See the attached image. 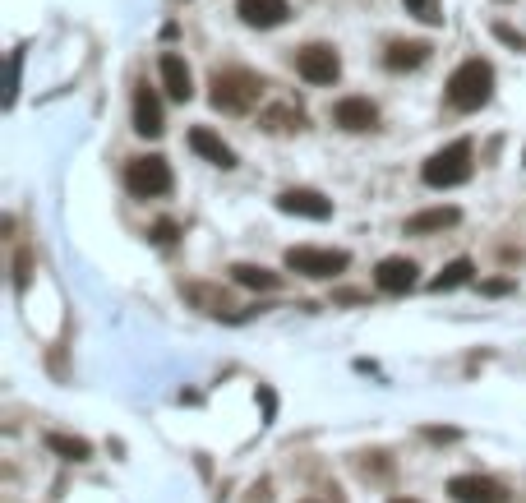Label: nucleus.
Here are the masks:
<instances>
[{
	"label": "nucleus",
	"instance_id": "1",
	"mask_svg": "<svg viewBox=\"0 0 526 503\" xmlns=\"http://www.w3.org/2000/svg\"><path fill=\"white\" fill-rule=\"evenodd\" d=\"M259 97H263V79L250 70H217L208 79V102L217 111H227V116H245Z\"/></svg>",
	"mask_w": 526,
	"mask_h": 503
},
{
	"label": "nucleus",
	"instance_id": "2",
	"mask_svg": "<svg viewBox=\"0 0 526 503\" xmlns=\"http://www.w3.org/2000/svg\"><path fill=\"white\" fill-rule=\"evenodd\" d=\"M490 97H494V65L480 56L462 60L453 70V79H448V102L457 111H480Z\"/></svg>",
	"mask_w": 526,
	"mask_h": 503
},
{
	"label": "nucleus",
	"instance_id": "3",
	"mask_svg": "<svg viewBox=\"0 0 526 503\" xmlns=\"http://www.w3.org/2000/svg\"><path fill=\"white\" fill-rule=\"evenodd\" d=\"M420 180H425L430 190H453V185L471 180V139H457V144H448V148L425 157Z\"/></svg>",
	"mask_w": 526,
	"mask_h": 503
},
{
	"label": "nucleus",
	"instance_id": "4",
	"mask_svg": "<svg viewBox=\"0 0 526 503\" xmlns=\"http://www.w3.org/2000/svg\"><path fill=\"white\" fill-rule=\"evenodd\" d=\"M125 185H130V194H139V199H162V194H171V167L167 157H130L125 162Z\"/></svg>",
	"mask_w": 526,
	"mask_h": 503
},
{
	"label": "nucleus",
	"instance_id": "5",
	"mask_svg": "<svg viewBox=\"0 0 526 503\" xmlns=\"http://www.w3.org/2000/svg\"><path fill=\"white\" fill-rule=\"evenodd\" d=\"M296 74L305 84H337L342 79V56H337L328 42H310V47L296 51Z\"/></svg>",
	"mask_w": 526,
	"mask_h": 503
},
{
	"label": "nucleus",
	"instance_id": "6",
	"mask_svg": "<svg viewBox=\"0 0 526 503\" xmlns=\"http://www.w3.org/2000/svg\"><path fill=\"white\" fill-rule=\"evenodd\" d=\"M347 264H351L347 250H314V245L287 250V268L300 277H333V273H347Z\"/></svg>",
	"mask_w": 526,
	"mask_h": 503
},
{
	"label": "nucleus",
	"instance_id": "7",
	"mask_svg": "<svg viewBox=\"0 0 526 503\" xmlns=\"http://www.w3.org/2000/svg\"><path fill=\"white\" fill-rule=\"evenodd\" d=\"M448 494L457 503H508V490L490 476H453L448 480Z\"/></svg>",
	"mask_w": 526,
	"mask_h": 503
},
{
	"label": "nucleus",
	"instance_id": "8",
	"mask_svg": "<svg viewBox=\"0 0 526 503\" xmlns=\"http://www.w3.org/2000/svg\"><path fill=\"white\" fill-rule=\"evenodd\" d=\"M277 208L291 217H310V222H328L333 217V199H323L319 190H282Z\"/></svg>",
	"mask_w": 526,
	"mask_h": 503
},
{
	"label": "nucleus",
	"instance_id": "9",
	"mask_svg": "<svg viewBox=\"0 0 526 503\" xmlns=\"http://www.w3.org/2000/svg\"><path fill=\"white\" fill-rule=\"evenodd\" d=\"M157 74H162V88H167L171 102H190V97H194V74H190V65H185V56H176V51H162V60H157Z\"/></svg>",
	"mask_w": 526,
	"mask_h": 503
},
{
	"label": "nucleus",
	"instance_id": "10",
	"mask_svg": "<svg viewBox=\"0 0 526 503\" xmlns=\"http://www.w3.org/2000/svg\"><path fill=\"white\" fill-rule=\"evenodd\" d=\"M416 273H420V268L411 264V259L393 254V259H383V264L374 268V287L388 291V296H407V291L416 287Z\"/></svg>",
	"mask_w": 526,
	"mask_h": 503
},
{
	"label": "nucleus",
	"instance_id": "11",
	"mask_svg": "<svg viewBox=\"0 0 526 503\" xmlns=\"http://www.w3.org/2000/svg\"><path fill=\"white\" fill-rule=\"evenodd\" d=\"M333 120L351 134H365V130L379 125V107H374L370 97H342V102L333 107Z\"/></svg>",
	"mask_w": 526,
	"mask_h": 503
},
{
	"label": "nucleus",
	"instance_id": "12",
	"mask_svg": "<svg viewBox=\"0 0 526 503\" xmlns=\"http://www.w3.org/2000/svg\"><path fill=\"white\" fill-rule=\"evenodd\" d=\"M134 130L144 134V139H157V134L167 130V120H162V102L148 84L134 88Z\"/></svg>",
	"mask_w": 526,
	"mask_h": 503
},
{
	"label": "nucleus",
	"instance_id": "13",
	"mask_svg": "<svg viewBox=\"0 0 526 503\" xmlns=\"http://www.w3.org/2000/svg\"><path fill=\"white\" fill-rule=\"evenodd\" d=\"M236 14H240V24H250V28H277V24H287L291 5L287 0H236Z\"/></svg>",
	"mask_w": 526,
	"mask_h": 503
},
{
	"label": "nucleus",
	"instance_id": "14",
	"mask_svg": "<svg viewBox=\"0 0 526 503\" xmlns=\"http://www.w3.org/2000/svg\"><path fill=\"white\" fill-rule=\"evenodd\" d=\"M190 148H194L199 157H204V162L222 167V171H231V167H236V148H231V144H222V139H217L213 130H204V125H199V130H190Z\"/></svg>",
	"mask_w": 526,
	"mask_h": 503
},
{
	"label": "nucleus",
	"instance_id": "15",
	"mask_svg": "<svg viewBox=\"0 0 526 503\" xmlns=\"http://www.w3.org/2000/svg\"><path fill=\"white\" fill-rule=\"evenodd\" d=\"M425 60H430V42H388V51H383V65L393 74L420 70Z\"/></svg>",
	"mask_w": 526,
	"mask_h": 503
},
{
	"label": "nucleus",
	"instance_id": "16",
	"mask_svg": "<svg viewBox=\"0 0 526 503\" xmlns=\"http://www.w3.org/2000/svg\"><path fill=\"white\" fill-rule=\"evenodd\" d=\"M462 222V213H457L453 204L448 208H425V213L407 217V236H434V231H448Z\"/></svg>",
	"mask_w": 526,
	"mask_h": 503
},
{
	"label": "nucleus",
	"instance_id": "17",
	"mask_svg": "<svg viewBox=\"0 0 526 503\" xmlns=\"http://www.w3.org/2000/svg\"><path fill=\"white\" fill-rule=\"evenodd\" d=\"M231 277H236V287H250V291H277L282 287V277H277L273 268H259V264H236Z\"/></svg>",
	"mask_w": 526,
	"mask_h": 503
},
{
	"label": "nucleus",
	"instance_id": "18",
	"mask_svg": "<svg viewBox=\"0 0 526 503\" xmlns=\"http://www.w3.org/2000/svg\"><path fill=\"white\" fill-rule=\"evenodd\" d=\"M471 273H476V264H471V259H453V264H448V268H443V273L430 282V291H439V296H443V291L467 287V282H471Z\"/></svg>",
	"mask_w": 526,
	"mask_h": 503
},
{
	"label": "nucleus",
	"instance_id": "19",
	"mask_svg": "<svg viewBox=\"0 0 526 503\" xmlns=\"http://www.w3.org/2000/svg\"><path fill=\"white\" fill-rule=\"evenodd\" d=\"M47 448L56 457H65V462H88V457H93L88 439H74V434H47Z\"/></svg>",
	"mask_w": 526,
	"mask_h": 503
},
{
	"label": "nucleus",
	"instance_id": "20",
	"mask_svg": "<svg viewBox=\"0 0 526 503\" xmlns=\"http://www.w3.org/2000/svg\"><path fill=\"white\" fill-rule=\"evenodd\" d=\"M300 107H273L268 111V116H263V125H268V130H300Z\"/></svg>",
	"mask_w": 526,
	"mask_h": 503
},
{
	"label": "nucleus",
	"instance_id": "21",
	"mask_svg": "<svg viewBox=\"0 0 526 503\" xmlns=\"http://www.w3.org/2000/svg\"><path fill=\"white\" fill-rule=\"evenodd\" d=\"M185 296L204 300V305H208L213 314H222V310H227V296H222V291H208V287H185Z\"/></svg>",
	"mask_w": 526,
	"mask_h": 503
},
{
	"label": "nucleus",
	"instance_id": "22",
	"mask_svg": "<svg viewBox=\"0 0 526 503\" xmlns=\"http://www.w3.org/2000/svg\"><path fill=\"white\" fill-rule=\"evenodd\" d=\"M407 10L416 14V19H425V24H439L443 14L434 10V0H407Z\"/></svg>",
	"mask_w": 526,
	"mask_h": 503
},
{
	"label": "nucleus",
	"instance_id": "23",
	"mask_svg": "<svg viewBox=\"0 0 526 503\" xmlns=\"http://www.w3.org/2000/svg\"><path fill=\"white\" fill-rule=\"evenodd\" d=\"M513 287H517L513 277H490V282H480V291H485V296H508Z\"/></svg>",
	"mask_w": 526,
	"mask_h": 503
},
{
	"label": "nucleus",
	"instance_id": "24",
	"mask_svg": "<svg viewBox=\"0 0 526 503\" xmlns=\"http://www.w3.org/2000/svg\"><path fill=\"white\" fill-rule=\"evenodd\" d=\"M176 231H180V227H176V222H157V227H153V231H148V236H153V240H157V245H176Z\"/></svg>",
	"mask_w": 526,
	"mask_h": 503
},
{
	"label": "nucleus",
	"instance_id": "25",
	"mask_svg": "<svg viewBox=\"0 0 526 503\" xmlns=\"http://www.w3.org/2000/svg\"><path fill=\"white\" fill-rule=\"evenodd\" d=\"M19 70H24V56L14 51L10 56V97H5V102H14V93H19Z\"/></svg>",
	"mask_w": 526,
	"mask_h": 503
},
{
	"label": "nucleus",
	"instance_id": "26",
	"mask_svg": "<svg viewBox=\"0 0 526 503\" xmlns=\"http://www.w3.org/2000/svg\"><path fill=\"white\" fill-rule=\"evenodd\" d=\"M494 33H499L503 42H508V47H517V51L526 47V37H522V33H513V28H503V24H494Z\"/></svg>",
	"mask_w": 526,
	"mask_h": 503
},
{
	"label": "nucleus",
	"instance_id": "27",
	"mask_svg": "<svg viewBox=\"0 0 526 503\" xmlns=\"http://www.w3.org/2000/svg\"><path fill=\"white\" fill-rule=\"evenodd\" d=\"M14 282H19V287L28 282V254H19V259H14Z\"/></svg>",
	"mask_w": 526,
	"mask_h": 503
},
{
	"label": "nucleus",
	"instance_id": "28",
	"mask_svg": "<svg viewBox=\"0 0 526 503\" xmlns=\"http://www.w3.org/2000/svg\"><path fill=\"white\" fill-rule=\"evenodd\" d=\"M425 439H434V444H453L457 430H425Z\"/></svg>",
	"mask_w": 526,
	"mask_h": 503
},
{
	"label": "nucleus",
	"instance_id": "29",
	"mask_svg": "<svg viewBox=\"0 0 526 503\" xmlns=\"http://www.w3.org/2000/svg\"><path fill=\"white\" fill-rule=\"evenodd\" d=\"M393 503H416V499H393Z\"/></svg>",
	"mask_w": 526,
	"mask_h": 503
}]
</instances>
